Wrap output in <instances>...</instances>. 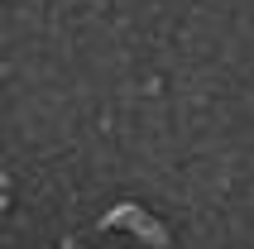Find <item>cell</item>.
<instances>
[{
	"mask_svg": "<svg viewBox=\"0 0 254 249\" xmlns=\"http://www.w3.org/2000/svg\"><path fill=\"white\" fill-rule=\"evenodd\" d=\"M106 225H134V230H139L144 240H154V245H163V240H168L154 221H144V211H134V206H115L111 216H106Z\"/></svg>",
	"mask_w": 254,
	"mask_h": 249,
	"instance_id": "cell-1",
	"label": "cell"
}]
</instances>
